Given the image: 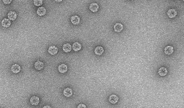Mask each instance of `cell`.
I'll use <instances>...</instances> for the list:
<instances>
[{"mask_svg":"<svg viewBox=\"0 0 184 108\" xmlns=\"http://www.w3.org/2000/svg\"></svg>","mask_w":184,"mask_h":108,"instance_id":"d4e9b609","label":"cell"},{"mask_svg":"<svg viewBox=\"0 0 184 108\" xmlns=\"http://www.w3.org/2000/svg\"><path fill=\"white\" fill-rule=\"evenodd\" d=\"M104 52V49L103 47L101 46H97L94 50V52L96 55L98 56H101Z\"/></svg>","mask_w":184,"mask_h":108,"instance_id":"5b68a950","label":"cell"},{"mask_svg":"<svg viewBox=\"0 0 184 108\" xmlns=\"http://www.w3.org/2000/svg\"><path fill=\"white\" fill-rule=\"evenodd\" d=\"M43 108H52L49 105H46V106H45L43 107Z\"/></svg>","mask_w":184,"mask_h":108,"instance_id":"603a6c76","label":"cell"},{"mask_svg":"<svg viewBox=\"0 0 184 108\" xmlns=\"http://www.w3.org/2000/svg\"><path fill=\"white\" fill-rule=\"evenodd\" d=\"M46 12V10L44 7H39L36 11L37 14L39 16H44Z\"/></svg>","mask_w":184,"mask_h":108,"instance_id":"4fadbf2b","label":"cell"},{"mask_svg":"<svg viewBox=\"0 0 184 108\" xmlns=\"http://www.w3.org/2000/svg\"><path fill=\"white\" fill-rule=\"evenodd\" d=\"M3 3L5 4H9L11 2L12 0H3Z\"/></svg>","mask_w":184,"mask_h":108,"instance_id":"7402d4cb","label":"cell"},{"mask_svg":"<svg viewBox=\"0 0 184 108\" xmlns=\"http://www.w3.org/2000/svg\"><path fill=\"white\" fill-rule=\"evenodd\" d=\"M99 9V5L96 3H92L90 4L89 6V9L93 13H96L98 12Z\"/></svg>","mask_w":184,"mask_h":108,"instance_id":"ba28073f","label":"cell"},{"mask_svg":"<svg viewBox=\"0 0 184 108\" xmlns=\"http://www.w3.org/2000/svg\"><path fill=\"white\" fill-rule=\"evenodd\" d=\"M72 49L75 51H78L81 49V45L78 42H75L72 45Z\"/></svg>","mask_w":184,"mask_h":108,"instance_id":"e0dca14e","label":"cell"},{"mask_svg":"<svg viewBox=\"0 0 184 108\" xmlns=\"http://www.w3.org/2000/svg\"><path fill=\"white\" fill-rule=\"evenodd\" d=\"M118 100H119L118 97L117 95L114 94L111 95L109 97V101H110V103L113 104L116 103L118 102Z\"/></svg>","mask_w":184,"mask_h":108,"instance_id":"8992f818","label":"cell"},{"mask_svg":"<svg viewBox=\"0 0 184 108\" xmlns=\"http://www.w3.org/2000/svg\"><path fill=\"white\" fill-rule=\"evenodd\" d=\"M71 22L74 25H77L80 22L81 18L77 15H74L71 17Z\"/></svg>","mask_w":184,"mask_h":108,"instance_id":"52a82bcc","label":"cell"},{"mask_svg":"<svg viewBox=\"0 0 184 108\" xmlns=\"http://www.w3.org/2000/svg\"><path fill=\"white\" fill-rule=\"evenodd\" d=\"M168 70L166 68L162 67L158 70V74L161 76H165L167 74Z\"/></svg>","mask_w":184,"mask_h":108,"instance_id":"d6986e66","label":"cell"},{"mask_svg":"<svg viewBox=\"0 0 184 108\" xmlns=\"http://www.w3.org/2000/svg\"><path fill=\"white\" fill-rule=\"evenodd\" d=\"M123 29V25L121 23H116L114 26V30L116 33H120Z\"/></svg>","mask_w":184,"mask_h":108,"instance_id":"7a4b0ae2","label":"cell"},{"mask_svg":"<svg viewBox=\"0 0 184 108\" xmlns=\"http://www.w3.org/2000/svg\"><path fill=\"white\" fill-rule=\"evenodd\" d=\"M167 14L169 18H174L177 15V12L175 9H170L167 11Z\"/></svg>","mask_w":184,"mask_h":108,"instance_id":"3957f363","label":"cell"},{"mask_svg":"<svg viewBox=\"0 0 184 108\" xmlns=\"http://www.w3.org/2000/svg\"><path fill=\"white\" fill-rule=\"evenodd\" d=\"M8 17L9 20L14 21L17 18V14L14 11H10L8 14Z\"/></svg>","mask_w":184,"mask_h":108,"instance_id":"ac0fdd59","label":"cell"},{"mask_svg":"<svg viewBox=\"0 0 184 108\" xmlns=\"http://www.w3.org/2000/svg\"><path fill=\"white\" fill-rule=\"evenodd\" d=\"M11 70L13 73L17 74L20 72L21 70V67L18 64H14L12 66L11 68Z\"/></svg>","mask_w":184,"mask_h":108,"instance_id":"9a60e30c","label":"cell"},{"mask_svg":"<svg viewBox=\"0 0 184 108\" xmlns=\"http://www.w3.org/2000/svg\"><path fill=\"white\" fill-rule=\"evenodd\" d=\"M11 24L10 20L8 18H4L2 20V25L3 27L5 28H8Z\"/></svg>","mask_w":184,"mask_h":108,"instance_id":"7c38bea8","label":"cell"},{"mask_svg":"<svg viewBox=\"0 0 184 108\" xmlns=\"http://www.w3.org/2000/svg\"><path fill=\"white\" fill-rule=\"evenodd\" d=\"M58 48L55 45L50 46L48 49V53L52 56L56 55L58 52Z\"/></svg>","mask_w":184,"mask_h":108,"instance_id":"6da1fadb","label":"cell"},{"mask_svg":"<svg viewBox=\"0 0 184 108\" xmlns=\"http://www.w3.org/2000/svg\"><path fill=\"white\" fill-rule=\"evenodd\" d=\"M73 91L72 89L69 88H67L63 90V94L66 97H70L72 95Z\"/></svg>","mask_w":184,"mask_h":108,"instance_id":"30bf717a","label":"cell"},{"mask_svg":"<svg viewBox=\"0 0 184 108\" xmlns=\"http://www.w3.org/2000/svg\"><path fill=\"white\" fill-rule=\"evenodd\" d=\"M77 108H87L86 106L85 105V104H79L77 107Z\"/></svg>","mask_w":184,"mask_h":108,"instance_id":"44dd1931","label":"cell"},{"mask_svg":"<svg viewBox=\"0 0 184 108\" xmlns=\"http://www.w3.org/2000/svg\"><path fill=\"white\" fill-rule=\"evenodd\" d=\"M35 68L36 70H42L44 67V63L40 61H37L35 63Z\"/></svg>","mask_w":184,"mask_h":108,"instance_id":"5bb4252c","label":"cell"},{"mask_svg":"<svg viewBox=\"0 0 184 108\" xmlns=\"http://www.w3.org/2000/svg\"><path fill=\"white\" fill-rule=\"evenodd\" d=\"M72 47L69 43H66L63 45V50L66 53L70 52L71 51Z\"/></svg>","mask_w":184,"mask_h":108,"instance_id":"2e32d148","label":"cell"},{"mask_svg":"<svg viewBox=\"0 0 184 108\" xmlns=\"http://www.w3.org/2000/svg\"><path fill=\"white\" fill-rule=\"evenodd\" d=\"M30 101L31 104L32 105L36 106V105L39 104V102H40V100H39V98L38 97L33 96L30 99Z\"/></svg>","mask_w":184,"mask_h":108,"instance_id":"9c48e42d","label":"cell"},{"mask_svg":"<svg viewBox=\"0 0 184 108\" xmlns=\"http://www.w3.org/2000/svg\"><path fill=\"white\" fill-rule=\"evenodd\" d=\"M58 71L61 74H65L67 70V67L65 64H62L58 67Z\"/></svg>","mask_w":184,"mask_h":108,"instance_id":"277c9868","label":"cell"},{"mask_svg":"<svg viewBox=\"0 0 184 108\" xmlns=\"http://www.w3.org/2000/svg\"><path fill=\"white\" fill-rule=\"evenodd\" d=\"M56 1L57 2H62V0H60V1Z\"/></svg>","mask_w":184,"mask_h":108,"instance_id":"cb8c5ba5","label":"cell"},{"mask_svg":"<svg viewBox=\"0 0 184 108\" xmlns=\"http://www.w3.org/2000/svg\"><path fill=\"white\" fill-rule=\"evenodd\" d=\"M164 52L166 55H171L174 52V47L171 45L167 46L165 48Z\"/></svg>","mask_w":184,"mask_h":108,"instance_id":"8fae6325","label":"cell"},{"mask_svg":"<svg viewBox=\"0 0 184 108\" xmlns=\"http://www.w3.org/2000/svg\"><path fill=\"white\" fill-rule=\"evenodd\" d=\"M34 4L36 6H39L42 5L43 1L42 0H35L34 2Z\"/></svg>","mask_w":184,"mask_h":108,"instance_id":"ffe728a7","label":"cell"}]
</instances>
